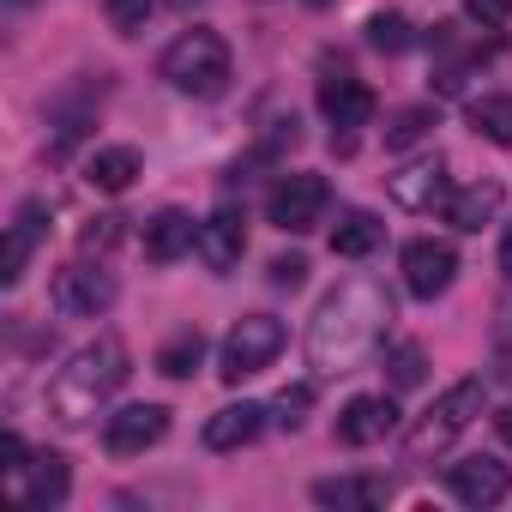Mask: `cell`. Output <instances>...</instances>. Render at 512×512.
<instances>
[{
    "label": "cell",
    "mask_w": 512,
    "mask_h": 512,
    "mask_svg": "<svg viewBox=\"0 0 512 512\" xmlns=\"http://www.w3.org/2000/svg\"><path fill=\"white\" fill-rule=\"evenodd\" d=\"M308 404H314V392H308V386H290V392H278V404H272V422L296 434V428H302V416H308Z\"/></svg>",
    "instance_id": "30"
},
{
    "label": "cell",
    "mask_w": 512,
    "mask_h": 512,
    "mask_svg": "<svg viewBox=\"0 0 512 512\" xmlns=\"http://www.w3.org/2000/svg\"><path fill=\"white\" fill-rule=\"evenodd\" d=\"M278 350H284V320H272V314H247V320H235V326H229L223 356H217V374H223L229 386H241L247 374L272 368V362H278Z\"/></svg>",
    "instance_id": "5"
},
{
    "label": "cell",
    "mask_w": 512,
    "mask_h": 512,
    "mask_svg": "<svg viewBox=\"0 0 512 512\" xmlns=\"http://www.w3.org/2000/svg\"><path fill=\"white\" fill-rule=\"evenodd\" d=\"M368 43H374L380 55H404L416 37H410V19H404V13H374V19H368Z\"/></svg>",
    "instance_id": "27"
},
{
    "label": "cell",
    "mask_w": 512,
    "mask_h": 512,
    "mask_svg": "<svg viewBox=\"0 0 512 512\" xmlns=\"http://www.w3.org/2000/svg\"><path fill=\"white\" fill-rule=\"evenodd\" d=\"M434 133V109H398L392 121H386V151H410L416 139H428Z\"/></svg>",
    "instance_id": "26"
},
{
    "label": "cell",
    "mask_w": 512,
    "mask_h": 512,
    "mask_svg": "<svg viewBox=\"0 0 512 512\" xmlns=\"http://www.w3.org/2000/svg\"><path fill=\"white\" fill-rule=\"evenodd\" d=\"M121 223H127V217H115V211H103V217H91V223L79 229V253H91V260H103V253H109V247H115V241L127 235Z\"/></svg>",
    "instance_id": "28"
},
{
    "label": "cell",
    "mask_w": 512,
    "mask_h": 512,
    "mask_svg": "<svg viewBox=\"0 0 512 512\" xmlns=\"http://www.w3.org/2000/svg\"><path fill=\"white\" fill-rule=\"evenodd\" d=\"M320 109L338 133H356L374 121V91L362 79H320Z\"/></svg>",
    "instance_id": "15"
},
{
    "label": "cell",
    "mask_w": 512,
    "mask_h": 512,
    "mask_svg": "<svg viewBox=\"0 0 512 512\" xmlns=\"http://www.w3.org/2000/svg\"><path fill=\"white\" fill-rule=\"evenodd\" d=\"M266 404H223L217 416H205V446L211 452H241V446H253V440H260V428H266Z\"/></svg>",
    "instance_id": "14"
},
{
    "label": "cell",
    "mask_w": 512,
    "mask_h": 512,
    "mask_svg": "<svg viewBox=\"0 0 512 512\" xmlns=\"http://www.w3.org/2000/svg\"><path fill=\"white\" fill-rule=\"evenodd\" d=\"M308 278V260H302V253H284V260H272V284L278 290H296Z\"/></svg>",
    "instance_id": "32"
},
{
    "label": "cell",
    "mask_w": 512,
    "mask_h": 512,
    "mask_svg": "<svg viewBox=\"0 0 512 512\" xmlns=\"http://www.w3.org/2000/svg\"><path fill=\"white\" fill-rule=\"evenodd\" d=\"M199 362H205V338H199V332H175V338L157 350V374H169V380H187Z\"/></svg>",
    "instance_id": "23"
},
{
    "label": "cell",
    "mask_w": 512,
    "mask_h": 512,
    "mask_svg": "<svg viewBox=\"0 0 512 512\" xmlns=\"http://www.w3.org/2000/svg\"><path fill=\"white\" fill-rule=\"evenodd\" d=\"M169 434V410L163 404H127V410H115L109 422H103V446L115 452V458H139L145 446H157Z\"/></svg>",
    "instance_id": "10"
},
{
    "label": "cell",
    "mask_w": 512,
    "mask_h": 512,
    "mask_svg": "<svg viewBox=\"0 0 512 512\" xmlns=\"http://www.w3.org/2000/svg\"><path fill=\"white\" fill-rule=\"evenodd\" d=\"M392 428H398V404H392L386 392H362V398H350L344 416H338V440H344V446H380Z\"/></svg>",
    "instance_id": "12"
},
{
    "label": "cell",
    "mask_w": 512,
    "mask_h": 512,
    "mask_svg": "<svg viewBox=\"0 0 512 512\" xmlns=\"http://www.w3.org/2000/svg\"><path fill=\"white\" fill-rule=\"evenodd\" d=\"M151 7H157V0H103V13H109V25L121 37H139L145 19H151Z\"/></svg>",
    "instance_id": "29"
},
{
    "label": "cell",
    "mask_w": 512,
    "mask_h": 512,
    "mask_svg": "<svg viewBox=\"0 0 512 512\" xmlns=\"http://www.w3.org/2000/svg\"><path fill=\"white\" fill-rule=\"evenodd\" d=\"M386 193H392L404 211H434V205L446 199V163H440V151H422V157L398 163V169L386 175Z\"/></svg>",
    "instance_id": "9"
},
{
    "label": "cell",
    "mask_w": 512,
    "mask_h": 512,
    "mask_svg": "<svg viewBox=\"0 0 512 512\" xmlns=\"http://www.w3.org/2000/svg\"><path fill=\"white\" fill-rule=\"evenodd\" d=\"M0 458H7V464H0L7 476H25V464H31V452H25V440H19V434H0Z\"/></svg>",
    "instance_id": "34"
},
{
    "label": "cell",
    "mask_w": 512,
    "mask_h": 512,
    "mask_svg": "<svg viewBox=\"0 0 512 512\" xmlns=\"http://www.w3.org/2000/svg\"><path fill=\"white\" fill-rule=\"evenodd\" d=\"M500 272L512 278V223H506V235H500Z\"/></svg>",
    "instance_id": "35"
},
{
    "label": "cell",
    "mask_w": 512,
    "mask_h": 512,
    "mask_svg": "<svg viewBox=\"0 0 512 512\" xmlns=\"http://www.w3.org/2000/svg\"><path fill=\"white\" fill-rule=\"evenodd\" d=\"M380 241H386V223L374 211H362V205L338 211V223H332V253H338V260H368Z\"/></svg>",
    "instance_id": "21"
},
{
    "label": "cell",
    "mask_w": 512,
    "mask_h": 512,
    "mask_svg": "<svg viewBox=\"0 0 512 512\" xmlns=\"http://www.w3.org/2000/svg\"><path fill=\"white\" fill-rule=\"evenodd\" d=\"M470 127L488 145H512V97H476L470 103Z\"/></svg>",
    "instance_id": "25"
},
{
    "label": "cell",
    "mask_w": 512,
    "mask_h": 512,
    "mask_svg": "<svg viewBox=\"0 0 512 512\" xmlns=\"http://www.w3.org/2000/svg\"><path fill=\"white\" fill-rule=\"evenodd\" d=\"M482 398H488V386L482 380H458V386H446L416 422H410V434H404V464H434L476 416H482Z\"/></svg>",
    "instance_id": "3"
},
{
    "label": "cell",
    "mask_w": 512,
    "mask_h": 512,
    "mask_svg": "<svg viewBox=\"0 0 512 512\" xmlns=\"http://www.w3.org/2000/svg\"><path fill=\"white\" fill-rule=\"evenodd\" d=\"M13 488H19V500H25V506H61V500H67V488H73L67 458L37 452V458L25 464V476H13Z\"/></svg>",
    "instance_id": "17"
},
{
    "label": "cell",
    "mask_w": 512,
    "mask_h": 512,
    "mask_svg": "<svg viewBox=\"0 0 512 512\" xmlns=\"http://www.w3.org/2000/svg\"><path fill=\"white\" fill-rule=\"evenodd\" d=\"M127 374H133V356H127V344H121L115 332L79 344V350L67 356V368H55V380H49V416H55L61 428H85V422L103 416V404L127 386Z\"/></svg>",
    "instance_id": "2"
},
{
    "label": "cell",
    "mask_w": 512,
    "mask_h": 512,
    "mask_svg": "<svg viewBox=\"0 0 512 512\" xmlns=\"http://www.w3.org/2000/svg\"><path fill=\"white\" fill-rule=\"evenodd\" d=\"M37 241H43V199H31V205L13 217V229H7V260H0V284H7V290L25 278L31 253H37Z\"/></svg>",
    "instance_id": "19"
},
{
    "label": "cell",
    "mask_w": 512,
    "mask_h": 512,
    "mask_svg": "<svg viewBox=\"0 0 512 512\" xmlns=\"http://www.w3.org/2000/svg\"><path fill=\"white\" fill-rule=\"evenodd\" d=\"M241 253H247V217L241 211H211L199 223V260L211 272H235Z\"/></svg>",
    "instance_id": "13"
},
{
    "label": "cell",
    "mask_w": 512,
    "mask_h": 512,
    "mask_svg": "<svg viewBox=\"0 0 512 512\" xmlns=\"http://www.w3.org/2000/svg\"><path fill=\"white\" fill-rule=\"evenodd\" d=\"M169 7H175V13H193V7H205V0H169Z\"/></svg>",
    "instance_id": "37"
},
{
    "label": "cell",
    "mask_w": 512,
    "mask_h": 512,
    "mask_svg": "<svg viewBox=\"0 0 512 512\" xmlns=\"http://www.w3.org/2000/svg\"><path fill=\"white\" fill-rule=\"evenodd\" d=\"M494 428H500V440H506V446H512V404H506V410H500V416H494Z\"/></svg>",
    "instance_id": "36"
},
{
    "label": "cell",
    "mask_w": 512,
    "mask_h": 512,
    "mask_svg": "<svg viewBox=\"0 0 512 512\" xmlns=\"http://www.w3.org/2000/svg\"><path fill=\"white\" fill-rule=\"evenodd\" d=\"M392 326V296L374 278H344L308 320V368L314 374H350L362 368Z\"/></svg>",
    "instance_id": "1"
},
{
    "label": "cell",
    "mask_w": 512,
    "mask_h": 512,
    "mask_svg": "<svg viewBox=\"0 0 512 512\" xmlns=\"http://www.w3.org/2000/svg\"><path fill=\"white\" fill-rule=\"evenodd\" d=\"M446 488H452V500H464V506H500L506 494H512V470L500 464V458H458L452 470H446Z\"/></svg>",
    "instance_id": "11"
},
{
    "label": "cell",
    "mask_w": 512,
    "mask_h": 512,
    "mask_svg": "<svg viewBox=\"0 0 512 512\" xmlns=\"http://www.w3.org/2000/svg\"><path fill=\"white\" fill-rule=\"evenodd\" d=\"M314 500L338 506V512H374L392 500V482L386 476H326V482H314Z\"/></svg>",
    "instance_id": "16"
},
{
    "label": "cell",
    "mask_w": 512,
    "mask_h": 512,
    "mask_svg": "<svg viewBox=\"0 0 512 512\" xmlns=\"http://www.w3.org/2000/svg\"><path fill=\"white\" fill-rule=\"evenodd\" d=\"M55 314H67V320H91V314H103L109 302H115V272H103V266H91V253L79 266H67L61 278H55Z\"/></svg>",
    "instance_id": "7"
},
{
    "label": "cell",
    "mask_w": 512,
    "mask_h": 512,
    "mask_svg": "<svg viewBox=\"0 0 512 512\" xmlns=\"http://www.w3.org/2000/svg\"><path fill=\"white\" fill-rule=\"evenodd\" d=\"M452 278H458V253H452V241L422 235V241H410V247H404V290H410L416 302L446 296V290H452Z\"/></svg>",
    "instance_id": "8"
},
{
    "label": "cell",
    "mask_w": 512,
    "mask_h": 512,
    "mask_svg": "<svg viewBox=\"0 0 512 512\" xmlns=\"http://www.w3.org/2000/svg\"><path fill=\"white\" fill-rule=\"evenodd\" d=\"M308 7H332V0H308Z\"/></svg>",
    "instance_id": "38"
},
{
    "label": "cell",
    "mask_w": 512,
    "mask_h": 512,
    "mask_svg": "<svg viewBox=\"0 0 512 512\" xmlns=\"http://www.w3.org/2000/svg\"><path fill=\"white\" fill-rule=\"evenodd\" d=\"M500 205H506V187L500 181H470V187H458L446 199V223L452 229H482V223L500 217Z\"/></svg>",
    "instance_id": "20"
},
{
    "label": "cell",
    "mask_w": 512,
    "mask_h": 512,
    "mask_svg": "<svg viewBox=\"0 0 512 512\" xmlns=\"http://www.w3.org/2000/svg\"><path fill=\"white\" fill-rule=\"evenodd\" d=\"M187 247H199V223H193L187 211H157V217L145 223V260L169 266V260H181Z\"/></svg>",
    "instance_id": "18"
},
{
    "label": "cell",
    "mask_w": 512,
    "mask_h": 512,
    "mask_svg": "<svg viewBox=\"0 0 512 512\" xmlns=\"http://www.w3.org/2000/svg\"><path fill=\"white\" fill-rule=\"evenodd\" d=\"M494 374H500V380H512V314L494 326Z\"/></svg>",
    "instance_id": "33"
},
{
    "label": "cell",
    "mask_w": 512,
    "mask_h": 512,
    "mask_svg": "<svg viewBox=\"0 0 512 512\" xmlns=\"http://www.w3.org/2000/svg\"><path fill=\"white\" fill-rule=\"evenodd\" d=\"M464 19L482 25V31H500L512 19V0H464Z\"/></svg>",
    "instance_id": "31"
},
{
    "label": "cell",
    "mask_w": 512,
    "mask_h": 512,
    "mask_svg": "<svg viewBox=\"0 0 512 512\" xmlns=\"http://www.w3.org/2000/svg\"><path fill=\"white\" fill-rule=\"evenodd\" d=\"M386 380H392L398 392L422 386V380H428V356H422V344H410V338L386 344Z\"/></svg>",
    "instance_id": "24"
},
{
    "label": "cell",
    "mask_w": 512,
    "mask_h": 512,
    "mask_svg": "<svg viewBox=\"0 0 512 512\" xmlns=\"http://www.w3.org/2000/svg\"><path fill=\"white\" fill-rule=\"evenodd\" d=\"M85 181H91L97 193H127V187L139 181V151H133V145H97V151L85 157Z\"/></svg>",
    "instance_id": "22"
},
{
    "label": "cell",
    "mask_w": 512,
    "mask_h": 512,
    "mask_svg": "<svg viewBox=\"0 0 512 512\" xmlns=\"http://www.w3.org/2000/svg\"><path fill=\"white\" fill-rule=\"evenodd\" d=\"M326 205H332V187L320 175H284L266 199V217L284 229V235H308L314 223H326Z\"/></svg>",
    "instance_id": "6"
},
{
    "label": "cell",
    "mask_w": 512,
    "mask_h": 512,
    "mask_svg": "<svg viewBox=\"0 0 512 512\" xmlns=\"http://www.w3.org/2000/svg\"><path fill=\"white\" fill-rule=\"evenodd\" d=\"M157 73H163L175 91H187V97H223L235 61H229V43H223L217 31H181V37L163 49Z\"/></svg>",
    "instance_id": "4"
}]
</instances>
